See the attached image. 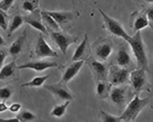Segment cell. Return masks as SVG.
<instances>
[{
	"mask_svg": "<svg viewBox=\"0 0 153 122\" xmlns=\"http://www.w3.org/2000/svg\"><path fill=\"white\" fill-rule=\"evenodd\" d=\"M126 41L135 60L136 68H143L149 72L147 52L141 31L135 33L133 36H130Z\"/></svg>",
	"mask_w": 153,
	"mask_h": 122,
	"instance_id": "cell-1",
	"label": "cell"
},
{
	"mask_svg": "<svg viewBox=\"0 0 153 122\" xmlns=\"http://www.w3.org/2000/svg\"><path fill=\"white\" fill-rule=\"evenodd\" d=\"M149 102V98H141L135 94L125 107L121 115V122H134Z\"/></svg>",
	"mask_w": 153,
	"mask_h": 122,
	"instance_id": "cell-2",
	"label": "cell"
},
{
	"mask_svg": "<svg viewBox=\"0 0 153 122\" xmlns=\"http://www.w3.org/2000/svg\"><path fill=\"white\" fill-rule=\"evenodd\" d=\"M148 72L146 70L141 68H136L130 71L129 81L135 94L140 95L143 92H151L152 86L149 80Z\"/></svg>",
	"mask_w": 153,
	"mask_h": 122,
	"instance_id": "cell-3",
	"label": "cell"
},
{
	"mask_svg": "<svg viewBox=\"0 0 153 122\" xmlns=\"http://www.w3.org/2000/svg\"><path fill=\"white\" fill-rule=\"evenodd\" d=\"M98 10L103 18L102 27L104 30L113 36L122 38L126 41L130 35L128 34L120 21L108 16L101 9H99Z\"/></svg>",
	"mask_w": 153,
	"mask_h": 122,
	"instance_id": "cell-4",
	"label": "cell"
},
{
	"mask_svg": "<svg viewBox=\"0 0 153 122\" xmlns=\"http://www.w3.org/2000/svg\"><path fill=\"white\" fill-rule=\"evenodd\" d=\"M135 95L130 85H124L111 87L108 97L114 105L122 107L126 106Z\"/></svg>",
	"mask_w": 153,
	"mask_h": 122,
	"instance_id": "cell-5",
	"label": "cell"
},
{
	"mask_svg": "<svg viewBox=\"0 0 153 122\" xmlns=\"http://www.w3.org/2000/svg\"><path fill=\"white\" fill-rule=\"evenodd\" d=\"M45 11L56 21L62 30L66 32L74 26L80 16L78 11Z\"/></svg>",
	"mask_w": 153,
	"mask_h": 122,
	"instance_id": "cell-6",
	"label": "cell"
},
{
	"mask_svg": "<svg viewBox=\"0 0 153 122\" xmlns=\"http://www.w3.org/2000/svg\"><path fill=\"white\" fill-rule=\"evenodd\" d=\"M130 71L118 65H111L108 68L107 81L112 87L123 86L129 81Z\"/></svg>",
	"mask_w": 153,
	"mask_h": 122,
	"instance_id": "cell-7",
	"label": "cell"
},
{
	"mask_svg": "<svg viewBox=\"0 0 153 122\" xmlns=\"http://www.w3.org/2000/svg\"><path fill=\"white\" fill-rule=\"evenodd\" d=\"M50 37L55 44L64 55L67 54L69 47L75 44L78 40V37L63 30L50 33Z\"/></svg>",
	"mask_w": 153,
	"mask_h": 122,
	"instance_id": "cell-8",
	"label": "cell"
},
{
	"mask_svg": "<svg viewBox=\"0 0 153 122\" xmlns=\"http://www.w3.org/2000/svg\"><path fill=\"white\" fill-rule=\"evenodd\" d=\"M112 41L107 38H100L94 42L93 51L97 60L105 61L112 55L114 50Z\"/></svg>",
	"mask_w": 153,
	"mask_h": 122,
	"instance_id": "cell-9",
	"label": "cell"
},
{
	"mask_svg": "<svg viewBox=\"0 0 153 122\" xmlns=\"http://www.w3.org/2000/svg\"><path fill=\"white\" fill-rule=\"evenodd\" d=\"M33 55L36 59L39 60L58 58L59 56L57 52L51 48L41 34L37 40Z\"/></svg>",
	"mask_w": 153,
	"mask_h": 122,
	"instance_id": "cell-10",
	"label": "cell"
},
{
	"mask_svg": "<svg viewBox=\"0 0 153 122\" xmlns=\"http://www.w3.org/2000/svg\"><path fill=\"white\" fill-rule=\"evenodd\" d=\"M67 85L60 81L56 83L45 85L44 88L60 99L71 101L74 99V95Z\"/></svg>",
	"mask_w": 153,
	"mask_h": 122,
	"instance_id": "cell-11",
	"label": "cell"
},
{
	"mask_svg": "<svg viewBox=\"0 0 153 122\" xmlns=\"http://www.w3.org/2000/svg\"><path fill=\"white\" fill-rule=\"evenodd\" d=\"M129 26L134 33L141 31L149 26L148 19L145 10H135L130 15Z\"/></svg>",
	"mask_w": 153,
	"mask_h": 122,
	"instance_id": "cell-12",
	"label": "cell"
},
{
	"mask_svg": "<svg viewBox=\"0 0 153 122\" xmlns=\"http://www.w3.org/2000/svg\"><path fill=\"white\" fill-rule=\"evenodd\" d=\"M19 70L16 60H12L0 69V81L11 82L17 81L19 77Z\"/></svg>",
	"mask_w": 153,
	"mask_h": 122,
	"instance_id": "cell-13",
	"label": "cell"
},
{
	"mask_svg": "<svg viewBox=\"0 0 153 122\" xmlns=\"http://www.w3.org/2000/svg\"><path fill=\"white\" fill-rule=\"evenodd\" d=\"M58 67V64L56 62L36 59L21 64L18 66V68L20 70H30L37 72H42L47 70Z\"/></svg>",
	"mask_w": 153,
	"mask_h": 122,
	"instance_id": "cell-14",
	"label": "cell"
},
{
	"mask_svg": "<svg viewBox=\"0 0 153 122\" xmlns=\"http://www.w3.org/2000/svg\"><path fill=\"white\" fill-rule=\"evenodd\" d=\"M27 41V30L25 29L21 34L11 44L8 49L13 60H16L25 52Z\"/></svg>",
	"mask_w": 153,
	"mask_h": 122,
	"instance_id": "cell-15",
	"label": "cell"
},
{
	"mask_svg": "<svg viewBox=\"0 0 153 122\" xmlns=\"http://www.w3.org/2000/svg\"><path fill=\"white\" fill-rule=\"evenodd\" d=\"M85 63L84 60L73 61L63 70L60 81L68 84L79 73Z\"/></svg>",
	"mask_w": 153,
	"mask_h": 122,
	"instance_id": "cell-16",
	"label": "cell"
},
{
	"mask_svg": "<svg viewBox=\"0 0 153 122\" xmlns=\"http://www.w3.org/2000/svg\"><path fill=\"white\" fill-rule=\"evenodd\" d=\"M41 12V10L38 9L24 16L25 23L41 33L48 35L49 33L43 23Z\"/></svg>",
	"mask_w": 153,
	"mask_h": 122,
	"instance_id": "cell-17",
	"label": "cell"
},
{
	"mask_svg": "<svg viewBox=\"0 0 153 122\" xmlns=\"http://www.w3.org/2000/svg\"><path fill=\"white\" fill-rule=\"evenodd\" d=\"M88 64L98 81H107L109 67H107L103 61L97 59H90Z\"/></svg>",
	"mask_w": 153,
	"mask_h": 122,
	"instance_id": "cell-18",
	"label": "cell"
},
{
	"mask_svg": "<svg viewBox=\"0 0 153 122\" xmlns=\"http://www.w3.org/2000/svg\"><path fill=\"white\" fill-rule=\"evenodd\" d=\"M130 51L125 46H121L117 51L116 60L117 65L126 68L129 67L132 62V57Z\"/></svg>",
	"mask_w": 153,
	"mask_h": 122,
	"instance_id": "cell-19",
	"label": "cell"
},
{
	"mask_svg": "<svg viewBox=\"0 0 153 122\" xmlns=\"http://www.w3.org/2000/svg\"><path fill=\"white\" fill-rule=\"evenodd\" d=\"M25 23L24 15L19 13H15L11 15L7 30V36L10 37L13 33L20 28Z\"/></svg>",
	"mask_w": 153,
	"mask_h": 122,
	"instance_id": "cell-20",
	"label": "cell"
},
{
	"mask_svg": "<svg viewBox=\"0 0 153 122\" xmlns=\"http://www.w3.org/2000/svg\"><path fill=\"white\" fill-rule=\"evenodd\" d=\"M41 13L43 23L48 33L62 30L56 21L45 10H41Z\"/></svg>",
	"mask_w": 153,
	"mask_h": 122,
	"instance_id": "cell-21",
	"label": "cell"
},
{
	"mask_svg": "<svg viewBox=\"0 0 153 122\" xmlns=\"http://www.w3.org/2000/svg\"><path fill=\"white\" fill-rule=\"evenodd\" d=\"M88 35L85 33L81 43L77 46L72 56V60L73 61L83 60L82 59L86 51L87 46L88 44Z\"/></svg>",
	"mask_w": 153,
	"mask_h": 122,
	"instance_id": "cell-22",
	"label": "cell"
},
{
	"mask_svg": "<svg viewBox=\"0 0 153 122\" xmlns=\"http://www.w3.org/2000/svg\"><path fill=\"white\" fill-rule=\"evenodd\" d=\"M107 81H98L95 87V92L98 97L107 98L109 96L112 86Z\"/></svg>",
	"mask_w": 153,
	"mask_h": 122,
	"instance_id": "cell-23",
	"label": "cell"
},
{
	"mask_svg": "<svg viewBox=\"0 0 153 122\" xmlns=\"http://www.w3.org/2000/svg\"><path fill=\"white\" fill-rule=\"evenodd\" d=\"M71 102L70 101H64V103L55 106L51 112V116L56 118H61L64 116Z\"/></svg>",
	"mask_w": 153,
	"mask_h": 122,
	"instance_id": "cell-24",
	"label": "cell"
},
{
	"mask_svg": "<svg viewBox=\"0 0 153 122\" xmlns=\"http://www.w3.org/2000/svg\"><path fill=\"white\" fill-rule=\"evenodd\" d=\"M40 0H21L20 8L27 13H31L39 9Z\"/></svg>",
	"mask_w": 153,
	"mask_h": 122,
	"instance_id": "cell-25",
	"label": "cell"
},
{
	"mask_svg": "<svg viewBox=\"0 0 153 122\" xmlns=\"http://www.w3.org/2000/svg\"><path fill=\"white\" fill-rule=\"evenodd\" d=\"M49 75H38L33 77L31 80L23 83L21 87H41L44 85L46 81L49 78Z\"/></svg>",
	"mask_w": 153,
	"mask_h": 122,
	"instance_id": "cell-26",
	"label": "cell"
},
{
	"mask_svg": "<svg viewBox=\"0 0 153 122\" xmlns=\"http://www.w3.org/2000/svg\"><path fill=\"white\" fill-rule=\"evenodd\" d=\"M14 93V88L11 85L0 87V100L7 102L13 97Z\"/></svg>",
	"mask_w": 153,
	"mask_h": 122,
	"instance_id": "cell-27",
	"label": "cell"
},
{
	"mask_svg": "<svg viewBox=\"0 0 153 122\" xmlns=\"http://www.w3.org/2000/svg\"><path fill=\"white\" fill-rule=\"evenodd\" d=\"M16 117L19 120V122H26L33 121L36 119V114L30 111L21 110L18 113Z\"/></svg>",
	"mask_w": 153,
	"mask_h": 122,
	"instance_id": "cell-28",
	"label": "cell"
},
{
	"mask_svg": "<svg viewBox=\"0 0 153 122\" xmlns=\"http://www.w3.org/2000/svg\"><path fill=\"white\" fill-rule=\"evenodd\" d=\"M7 12L0 8V28L4 31H7L11 17Z\"/></svg>",
	"mask_w": 153,
	"mask_h": 122,
	"instance_id": "cell-29",
	"label": "cell"
},
{
	"mask_svg": "<svg viewBox=\"0 0 153 122\" xmlns=\"http://www.w3.org/2000/svg\"><path fill=\"white\" fill-rule=\"evenodd\" d=\"M100 118L104 122H121L120 117L114 115L105 111H101Z\"/></svg>",
	"mask_w": 153,
	"mask_h": 122,
	"instance_id": "cell-30",
	"label": "cell"
},
{
	"mask_svg": "<svg viewBox=\"0 0 153 122\" xmlns=\"http://www.w3.org/2000/svg\"><path fill=\"white\" fill-rule=\"evenodd\" d=\"M143 8L146 13L149 27L153 30V4L141 3Z\"/></svg>",
	"mask_w": 153,
	"mask_h": 122,
	"instance_id": "cell-31",
	"label": "cell"
},
{
	"mask_svg": "<svg viewBox=\"0 0 153 122\" xmlns=\"http://www.w3.org/2000/svg\"><path fill=\"white\" fill-rule=\"evenodd\" d=\"M16 0H1L0 1V8L7 12L13 7Z\"/></svg>",
	"mask_w": 153,
	"mask_h": 122,
	"instance_id": "cell-32",
	"label": "cell"
},
{
	"mask_svg": "<svg viewBox=\"0 0 153 122\" xmlns=\"http://www.w3.org/2000/svg\"><path fill=\"white\" fill-rule=\"evenodd\" d=\"M9 56L8 50L0 47V69L3 67L6 59Z\"/></svg>",
	"mask_w": 153,
	"mask_h": 122,
	"instance_id": "cell-33",
	"label": "cell"
},
{
	"mask_svg": "<svg viewBox=\"0 0 153 122\" xmlns=\"http://www.w3.org/2000/svg\"><path fill=\"white\" fill-rule=\"evenodd\" d=\"M22 105L19 103H14L9 106L8 110L12 113H19L22 110Z\"/></svg>",
	"mask_w": 153,
	"mask_h": 122,
	"instance_id": "cell-34",
	"label": "cell"
},
{
	"mask_svg": "<svg viewBox=\"0 0 153 122\" xmlns=\"http://www.w3.org/2000/svg\"><path fill=\"white\" fill-rule=\"evenodd\" d=\"M9 106L6 104V101H1L0 102V113L6 112L8 110Z\"/></svg>",
	"mask_w": 153,
	"mask_h": 122,
	"instance_id": "cell-35",
	"label": "cell"
},
{
	"mask_svg": "<svg viewBox=\"0 0 153 122\" xmlns=\"http://www.w3.org/2000/svg\"><path fill=\"white\" fill-rule=\"evenodd\" d=\"M19 122V120L17 119V118H0V122Z\"/></svg>",
	"mask_w": 153,
	"mask_h": 122,
	"instance_id": "cell-36",
	"label": "cell"
},
{
	"mask_svg": "<svg viewBox=\"0 0 153 122\" xmlns=\"http://www.w3.org/2000/svg\"><path fill=\"white\" fill-rule=\"evenodd\" d=\"M6 42L1 34L0 33V47L6 45Z\"/></svg>",
	"mask_w": 153,
	"mask_h": 122,
	"instance_id": "cell-37",
	"label": "cell"
},
{
	"mask_svg": "<svg viewBox=\"0 0 153 122\" xmlns=\"http://www.w3.org/2000/svg\"><path fill=\"white\" fill-rule=\"evenodd\" d=\"M141 3L153 4V0H138Z\"/></svg>",
	"mask_w": 153,
	"mask_h": 122,
	"instance_id": "cell-38",
	"label": "cell"
},
{
	"mask_svg": "<svg viewBox=\"0 0 153 122\" xmlns=\"http://www.w3.org/2000/svg\"><path fill=\"white\" fill-rule=\"evenodd\" d=\"M1 1V0H0V1Z\"/></svg>",
	"mask_w": 153,
	"mask_h": 122,
	"instance_id": "cell-39",
	"label": "cell"
}]
</instances>
